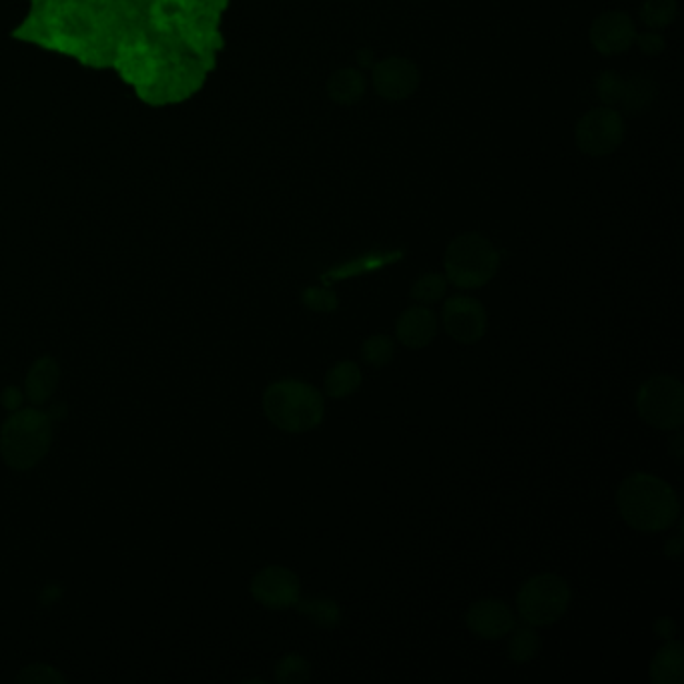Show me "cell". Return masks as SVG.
<instances>
[{"instance_id":"6da1fadb","label":"cell","mask_w":684,"mask_h":684,"mask_svg":"<svg viewBox=\"0 0 684 684\" xmlns=\"http://www.w3.org/2000/svg\"><path fill=\"white\" fill-rule=\"evenodd\" d=\"M616 504L624 523L640 532H662L676 523L681 502L669 482L652 473H633L622 480Z\"/></svg>"},{"instance_id":"7a4b0ae2","label":"cell","mask_w":684,"mask_h":684,"mask_svg":"<svg viewBox=\"0 0 684 684\" xmlns=\"http://www.w3.org/2000/svg\"><path fill=\"white\" fill-rule=\"evenodd\" d=\"M263 411L275 428L289 434H303L324 422L322 394L299 380H279L265 389Z\"/></svg>"},{"instance_id":"3957f363","label":"cell","mask_w":684,"mask_h":684,"mask_svg":"<svg viewBox=\"0 0 684 684\" xmlns=\"http://www.w3.org/2000/svg\"><path fill=\"white\" fill-rule=\"evenodd\" d=\"M50 442L52 423L43 411H14L0 428V456L14 470L35 468L47 456Z\"/></svg>"},{"instance_id":"277c9868","label":"cell","mask_w":684,"mask_h":684,"mask_svg":"<svg viewBox=\"0 0 684 684\" xmlns=\"http://www.w3.org/2000/svg\"><path fill=\"white\" fill-rule=\"evenodd\" d=\"M446 279L461 289L485 286L500 267V253L490 239L480 233L458 236L444 255Z\"/></svg>"},{"instance_id":"5b68a950","label":"cell","mask_w":684,"mask_h":684,"mask_svg":"<svg viewBox=\"0 0 684 684\" xmlns=\"http://www.w3.org/2000/svg\"><path fill=\"white\" fill-rule=\"evenodd\" d=\"M571 604V588L556 574H538L524 583L516 607L530 626H548L559 622Z\"/></svg>"},{"instance_id":"8992f818","label":"cell","mask_w":684,"mask_h":684,"mask_svg":"<svg viewBox=\"0 0 684 684\" xmlns=\"http://www.w3.org/2000/svg\"><path fill=\"white\" fill-rule=\"evenodd\" d=\"M640 418L659 430H679L684 422V387L672 375H655L647 380L636 396Z\"/></svg>"},{"instance_id":"52a82bcc","label":"cell","mask_w":684,"mask_h":684,"mask_svg":"<svg viewBox=\"0 0 684 684\" xmlns=\"http://www.w3.org/2000/svg\"><path fill=\"white\" fill-rule=\"evenodd\" d=\"M624 141V119L614 107L586 112L576 124V145L590 157H602L619 149Z\"/></svg>"},{"instance_id":"ba28073f","label":"cell","mask_w":684,"mask_h":684,"mask_svg":"<svg viewBox=\"0 0 684 684\" xmlns=\"http://www.w3.org/2000/svg\"><path fill=\"white\" fill-rule=\"evenodd\" d=\"M301 592L298 574L284 566H267L253 576L251 595L267 609L284 610L296 607Z\"/></svg>"},{"instance_id":"9c48e42d","label":"cell","mask_w":684,"mask_h":684,"mask_svg":"<svg viewBox=\"0 0 684 684\" xmlns=\"http://www.w3.org/2000/svg\"><path fill=\"white\" fill-rule=\"evenodd\" d=\"M442 322L448 336L460 344H476L485 334V311L478 299L454 296L444 303Z\"/></svg>"},{"instance_id":"30bf717a","label":"cell","mask_w":684,"mask_h":684,"mask_svg":"<svg viewBox=\"0 0 684 684\" xmlns=\"http://www.w3.org/2000/svg\"><path fill=\"white\" fill-rule=\"evenodd\" d=\"M373 88L387 100H404L420 85V71L404 57H389L373 67Z\"/></svg>"},{"instance_id":"8fae6325","label":"cell","mask_w":684,"mask_h":684,"mask_svg":"<svg viewBox=\"0 0 684 684\" xmlns=\"http://www.w3.org/2000/svg\"><path fill=\"white\" fill-rule=\"evenodd\" d=\"M636 28L626 13L600 14L590 26V43L600 55H621L635 45Z\"/></svg>"},{"instance_id":"7c38bea8","label":"cell","mask_w":684,"mask_h":684,"mask_svg":"<svg viewBox=\"0 0 684 684\" xmlns=\"http://www.w3.org/2000/svg\"><path fill=\"white\" fill-rule=\"evenodd\" d=\"M466 626L470 633L484 640H497L514 631L516 621L506 602L496 598H485L473 602L466 614Z\"/></svg>"},{"instance_id":"4fadbf2b","label":"cell","mask_w":684,"mask_h":684,"mask_svg":"<svg viewBox=\"0 0 684 684\" xmlns=\"http://www.w3.org/2000/svg\"><path fill=\"white\" fill-rule=\"evenodd\" d=\"M435 332H437V322H435L434 311L423 305H413L410 310L404 311L396 324L399 344L410 349H422L428 344H432Z\"/></svg>"},{"instance_id":"5bb4252c","label":"cell","mask_w":684,"mask_h":684,"mask_svg":"<svg viewBox=\"0 0 684 684\" xmlns=\"http://www.w3.org/2000/svg\"><path fill=\"white\" fill-rule=\"evenodd\" d=\"M59 375H61V370L55 358L50 356L38 358L26 375V398L31 399L35 406L49 401L50 396L59 386Z\"/></svg>"},{"instance_id":"9a60e30c","label":"cell","mask_w":684,"mask_h":684,"mask_svg":"<svg viewBox=\"0 0 684 684\" xmlns=\"http://www.w3.org/2000/svg\"><path fill=\"white\" fill-rule=\"evenodd\" d=\"M650 679L657 684H681L684 681V648L672 640L660 648L650 662Z\"/></svg>"},{"instance_id":"2e32d148","label":"cell","mask_w":684,"mask_h":684,"mask_svg":"<svg viewBox=\"0 0 684 684\" xmlns=\"http://www.w3.org/2000/svg\"><path fill=\"white\" fill-rule=\"evenodd\" d=\"M327 95L337 105H353L365 95V76L351 67L339 69L327 83Z\"/></svg>"},{"instance_id":"e0dca14e","label":"cell","mask_w":684,"mask_h":684,"mask_svg":"<svg viewBox=\"0 0 684 684\" xmlns=\"http://www.w3.org/2000/svg\"><path fill=\"white\" fill-rule=\"evenodd\" d=\"M361 386V370L353 361H339L325 375V396L344 399L356 394Z\"/></svg>"},{"instance_id":"ac0fdd59","label":"cell","mask_w":684,"mask_h":684,"mask_svg":"<svg viewBox=\"0 0 684 684\" xmlns=\"http://www.w3.org/2000/svg\"><path fill=\"white\" fill-rule=\"evenodd\" d=\"M655 100V83L647 76H633L622 81L621 100L619 107L631 115H640L647 111Z\"/></svg>"},{"instance_id":"d6986e66","label":"cell","mask_w":684,"mask_h":684,"mask_svg":"<svg viewBox=\"0 0 684 684\" xmlns=\"http://www.w3.org/2000/svg\"><path fill=\"white\" fill-rule=\"evenodd\" d=\"M296 607L301 614H305L313 624H317L322 628H336L341 621V610L337 607L336 600H332V598L298 600Z\"/></svg>"},{"instance_id":"ffe728a7","label":"cell","mask_w":684,"mask_h":684,"mask_svg":"<svg viewBox=\"0 0 684 684\" xmlns=\"http://www.w3.org/2000/svg\"><path fill=\"white\" fill-rule=\"evenodd\" d=\"M679 13L676 0H645L640 7L643 23L652 31H662L671 26Z\"/></svg>"},{"instance_id":"44dd1931","label":"cell","mask_w":684,"mask_h":684,"mask_svg":"<svg viewBox=\"0 0 684 684\" xmlns=\"http://www.w3.org/2000/svg\"><path fill=\"white\" fill-rule=\"evenodd\" d=\"M394 353H396L394 339L384 334L368 337L361 348V358L372 368H386L387 363L394 360Z\"/></svg>"},{"instance_id":"7402d4cb","label":"cell","mask_w":684,"mask_h":684,"mask_svg":"<svg viewBox=\"0 0 684 684\" xmlns=\"http://www.w3.org/2000/svg\"><path fill=\"white\" fill-rule=\"evenodd\" d=\"M540 650V638L536 635L535 626H523L518 628L514 636L511 638V645H508V657L514 662H528V660L535 659Z\"/></svg>"},{"instance_id":"603a6c76","label":"cell","mask_w":684,"mask_h":684,"mask_svg":"<svg viewBox=\"0 0 684 684\" xmlns=\"http://www.w3.org/2000/svg\"><path fill=\"white\" fill-rule=\"evenodd\" d=\"M311 676L310 662L299 655H287L275 667V681L281 684L308 683Z\"/></svg>"},{"instance_id":"cb8c5ba5","label":"cell","mask_w":684,"mask_h":684,"mask_svg":"<svg viewBox=\"0 0 684 684\" xmlns=\"http://www.w3.org/2000/svg\"><path fill=\"white\" fill-rule=\"evenodd\" d=\"M448 279L442 274H423L413 281L410 293L411 298L420 303H435L444 298Z\"/></svg>"},{"instance_id":"d4e9b609","label":"cell","mask_w":684,"mask_h":684,"mask_svg":"<svg viewBox=\"0 0 684 684\" xmlns=\"http://www.w3.org/2000/svg\"><path fill=\"white\" fill-rule=\"evenodd\" d=\"M303 305L311 311H320V313H332L339 308V299L332 289L325 287H310L303 293Z\"/></svg>"},{"instance_id":"484cf974","label":"cell","mask_w":684,"mask_h":684,"mask_svg":"<svg viewBox=\"0 0 684 684\" xmlns=\"http://www.w3.org/2000/svg\"><path fill=\"white\" fill-rule=\"evenodd\" d=\"M622 76L614 73H604L598 79L597 91L598 97L604 100V107H616L621 100Z\"/></svg>"},{"instance_id":"4316f807","label":"cell","mask_w":684,"mask_h":684,"mask_svg":"<svg viewBox=\"0 0 684 684\" xmlns=\"http://www.w3.org/2000/svg\"><path fill=\"white\" fill-rule=\"evenodd\" d=\"M19 679L25 681V683H33V681H35V683H52V681L61 683L62 681V676L59 672L55 671V669H50V667H40V664L28 667Z\"/></svg>"},{"instance_id":"83f0119b","label":"cell","mask_w":684,"mask_h":684,"mask_svg":"<svg viewBox=\"0 0 684 684\" xmlns=\"http://www.w3.org/2000/svg\"><path fill=\"white\" fill-rule=\"evenodd\" d=\"M635 43H638V47L640 50L645 52V55H660L664 47H667V40L662 35H659L657 31H650V33H643V35H638L636 33Z\"/></svg>"},{"instance_id":"f1b7e54d","label":"cell","mask_w":684,"mask_h":684,"mask_svg":"<svg viewBox=\"0 0 684 684\" xmlns=\"http://www.w3.org/2000/svg\"><path fill=\"white\" fill-rule=\"evenodd\" d=\"M655 628H657V635L660 638H667V640H671L674 633H676V624L672 622V619H660Z\"/></svg>"}]
</instances>
